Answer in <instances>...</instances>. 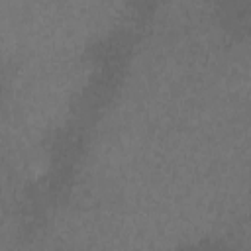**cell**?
<instances>
[{
  "label": "cell",
  "instance_id": "6da1fadb",
  "mask_svg": "<svg viewBox=\"0 0 251 251\" xmlns=\"http://www.w3.org/2000/svg\"><path fill=\"white\" fill-rule=\"evenodd\" d=\"M96 129L65 116L39 139L33 173L16 192L14 227L22 241H35L69 204L86 165Z\"/></svg>",
  "mask_w": 251,
  "mask_h": 251
},
{
  "label": "cell",
  "instance_id": "7a4b0ae2",
  "mask_svg": "<svg viewBox=\"0 0 251 251\" xmlns=\"http://www.w3.org/2000/svg\"><path fill=\"white\" fill-rule=\"evenodd\" d=\"M143 37L116 24L92 37L78 57V82L69 96L67 116L98 129L120 100Z\"/></svg>",
  "mask_w": 251,
  "mask_h": 251
},
{
  "label": "cell",
  "instance_id": "3957f363",
  "mask_svg": "<svg viewBox=\"0 0 251 251\" xmlns=\"http://www.w3.org/2000/svg\"><path fill=\"white\" fill-rule=\"evenodd\" d=\"M210 27L226 47L245 45L251 29L249 0H210L206 6Z\"/></svg>",
  "mask_w": 251,
  "mask_h": 251
},
{
  "label": "cell",
  "instance_id": "277c9868",
  "mask_svg": "<svg viewBox=\"0 0 251 251\" xmlns=\"http://www.w3.org/2000/svg\"><path fill=\"white\" fill-rule=\"evenodd\" d=\"M167 0H120V22L145 37Z\"/></svg>",
  "mask_w": 251,
  "mask_h": 251
},
{
  "label": "cell",
  "instance_id": "5b68a950",
  "mask_svg": "<svg viewBox=\"0 0 251 251\" xmlns=\"http://www.w3.org/2000/svg\"><path fill=\"white\" fill-rule=\"evenodd\" d=\"M2 98H4V76L0 73V104H2Z\"/></svg>",
  "mask_w": 251,
  "mask_h": 251
}]
</instances>
